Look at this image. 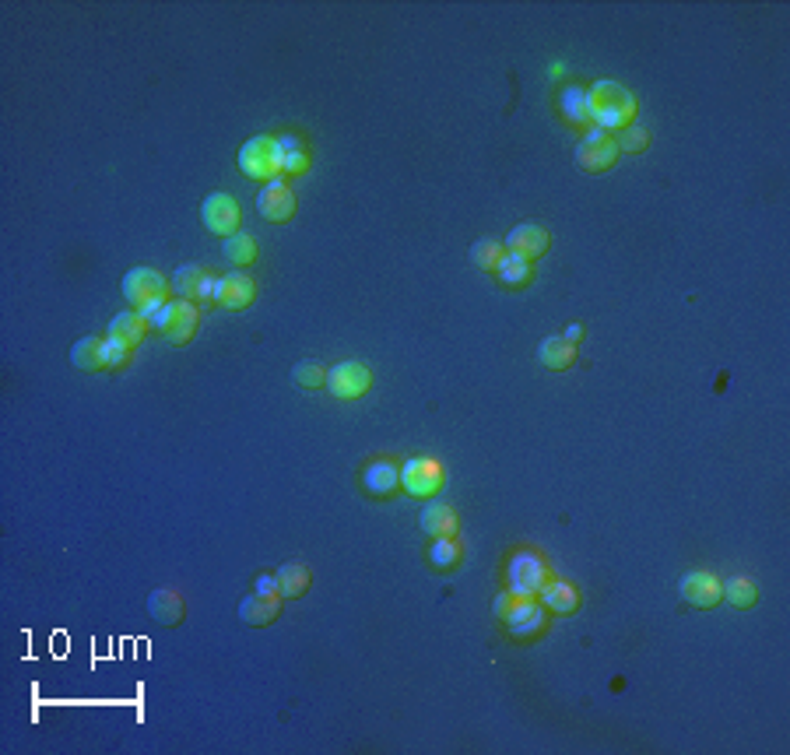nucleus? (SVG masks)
Listing matches in <instances>:
<instances>
[{
    "label": "nucleus",
    "mask_w": 790,
    "mask_h": 755,
    "mask_svg": "<svg viewBox=\"0 0 790 755\" xmlns=\"http://www.w3.org/2000/svg\"><path fill=\"white\" fill-rule=\"evenodd\" d=\"M169 285H173V281L162 271H155V267H130V271L123 274V299H127L134 310H141L148 302L169 299Z\"/></svg>",
    "instance_id": "6"
},
{
    "label": "nucleus",
    "mask_w": 790,
    "mask_h": 755,
    "mask_svg": "<svg viewBox=\"0 0 790 755\" xmlns=\"http://www.w3.org/2000/svg\"><path fill=\"white\" fill-rule=\"evenodd\" d=\"M148 615L158 622V626L173 629V626H180L183 615H187V601H183L180 590L158 587V590H151V594H148Z\"/></svg>",
    "instance_id": "19"
},
{
    "label": "nucleus",
    "mask_w": 790,
    "mask_h": 755,
    "mask_svg": "<svg viewBox=\"0 0 790 755\" xmlns=\"http://www.w3.org/2000/svg\"><path fill=\"white\" fill-rule=\"evenodd\" d=\"M253 590H257V594L281 597L278 594V576H274V573H257V576H253Z\"/></svg>",
    "instance_id": "36"
},
{
    "label": "nucleus",
    "mask_w": 790,
    "mask_h": 755,
    "mask_svg": "<svg viewBox=\"0 0 790 755\" xmlns=\"http://www.w3.org/2000/svg\"><path fill=\"white\" fill-rule=\"evenodd\" d=\"M443 489V464L436 457H408L401 461V492L411 499H432Z\"/></svg>",
    "instance_id": "5"
},
{
    "label": "nucleus",
    "mask_w": 790,
    "mask_h": 755,
    "mask_svg": "<svg viewBox=\"0 0 790 755\" xmlns=\"http://www.w3.org/2000/svg\"><path fill=\"white\" fill-rule=\"evenodd\" d=\"M239 169H243L246 180L267 183L278 176V155H274V137L257 134L239 148Z\"/></svg>",
    "instance_id": "8"
},
{
    "label": "nucleus",
    "mask_w": 790,
    "mask_h": 755,
    "mask_svg": "<svg viewBox=\"0 0 790 755\" xmlns=\"http://www.w3.org/2000/svg\"><path fill=\"white\" fill-rule=\"evenodd\" d=\"M327 390L338 401H359V397H366L373 390V369L355 359L338 362L334 369H327Z\"/></svg>",
    "instance_id": "9"
},
{
    "label": "nucleus",
    "mask_w": 790,
    "mask_h": 755,
    "mask_svg": "<svg viewBox=\"0 0 790 755\" xmlns=\"http://www.w3.org/2000/svg\"><path fill=\"white\" fill-rule=\"evenodd\" d=\"M253 299H257V281H253L250 274L232 271L218 278L215 306H222V310H229V313H239V310H246V306H253Z\"/></svg>",
    "instance_id": "14"
},
{
    "label": "nucleus",
    "mask_w": 790,
    "mask_h": 755,
    "mask_svg": "<svg viewBox=\"0 0 790 755\" xmlns=\"http://www.w3.org/2000/svg\"><path fill=\"white\" fill-rule=\"evenodd\" d=\"M538 601L545 604L548 615H562V619H569V615L580 612L583 594H580V587H576L573 580H566V576H552V580L541 587Z\"/></svg>",
    "instance_id": "15"
},
{
    "label": "nucleus",
    "mask_w": 790,
    "mask_h": 755,
    "mask_svg": "<svg viewBox=\"0 0 790 755\" xmlns=\"http://www.w3.org/2000/svg\"><path fill=\"white\" fill-rule=\"evenodd\" d=\"M587 102H590V123L608 134H618V130L632 127L636 120V95L629 92L618 81H594L587 88Z\"/></svg>",
    "instance_id": "2"
},
{
    "label": "nucleus",
    "mask_w": 790,
    "mask_h": 755,
    "mask_svg": "<svg viewBox=\"0 0 790 755\" xmlns=\"http://www.w3.org/2000/svg\"><path fill=\"white\" fill-rule=\"evenodd\" d=\"M173 292H176V299L211 306V302H215V292H218V278L208 271V267L187 264L173 274Z\"/></svg>",
    "instance_id": "11"
},
{
    "label": "nucleus",
    "mask_w": 790,
    "mask_h": 755,
    "mask_svg": "<svg viewBox=\"0 0 790 755\" xmlns=\"http://www.w3.org/2000/svg\"><path fill=\"white\" fill-rule=\"evenodd\" d=\"M274 155H278V176H302L309 173V162H313V155H309L306 141H302L299 134H278L274 137Z\"/></svg>",
    "instance_id": "17"
},
{
    "label": "nucleus",
    "mask_w": 790,
    "mask_h": 755,
    "mask_svg": "<svg viewBox=\"0 0 790 755\" xmlns=\"http://www.w3.org/2000/svg\"><path fill=\"white\" fill-rule=\"evenodd\" d=\"M222 253L225 260H229L232 267H250L253 260L260 257V246L253 236H246V232H236V236L222 239Z\"/></svg>",
    "instance_id": "30"
},
{
    "label": "nucleus",
    "mask_w": 790,
    "mask_h": 755,
    "mask_svg": "<svg viewBox=\"0 0 790 755\" xmlns=\"http://www.w3.org/2000/svg\"><path fill=\"white\" fill-rule=\"evenodd\" d=\"M176 310H180V299H158V302H148V306H141L137 313L144 317L148 331L166 334L169 327H173V320H176Z\"/></svg>",
    "instance_id": "29"
},
{
    "label": "nucleus",
    "mask_w": 790,
    "mask_h": 755,
    "mask_svg": "<svg viewBox=\"0 0 790 755\" xmlns=\"http://www.w3.org/2000/svg\"><path fill=\"white\" fill-rule=\"evenodd\" d=\"M295 208H299V201H295V190L285 183V176H274V180H267L264 187L257 190V211L264 222H271V225L292 222Z\"/></svg>",
    "instance_id": "10"
},
{
    "label": "nucleus",
    "mask_w": 790,
    "mask_h": 755,
    "mask_svg": "<svg viewBox=\"0 0 790 755\" xmlns=\"http://www.w3.org/2000/svg\"><path fill=\"white\" fill-rule=\"evenodd\" d=\"M281 604H285V597H271V594H257V590H250V594L239 601V622L250 626V629L271 626V622L281 615Z\"/></svg>",
    "instance_id": "18"
},
{
    "label": "nucleus",
    "mask_w": 790,
    "mask_h": 755,
    "mask_svg": "<svg viewBox=\"0 0 790 755\" xmlns=\"http://www.w3.org/2000/svg\"><path fill=\"white\" fill-rule=\"evenodd\" d=\"M615 141H618V151H622V155H640V151L650 148V130L647 127H625L615 134Z\"/></svg>",
    "instance_id": "35"
},
{
    "label": "nucleus",
    "mask_w": 790,
    "mask_h": 755,
    "mask_svg": "<svg viewBox=\"0 0 790 755\" xmlns=\"http://www.w3.org/2000/svg\"><path fill=\"white\" fill-rule=\"evenodd\" d=\"M274 576H278V594L285 597V601L302 597L309 590V583H313V573H309V566H302V562H285V566L274 569Z\"/></svg>",
    "instance_id": "23"
},
{
    "label": "nucleus",
    "mask_w": 790,
    "mask_h": 755,
    "mask_svg": "<svg viewBox=\"0 0 790 755\" xmlns=\"http://www.w3.org/2000/svg\"><path fill=\"white\" fill-rule=\"evenodd\" d=\"M506 250L520 253V257H527L534 264V260L545 257V253L552 250V232L538 222H520L517 229H510V236H506Z\"/></svg>",
    "instance_id": "16"
},
{
    "label": "nucleus",
    "mask_w": 790,
    "mask_h": 755,
    "mask_svg": "<svg viewBox=\"0 0 790 755\" xmlns=\"http://www.w3.org/2000/svg\"><path fill=\"white\" fill-rule=\"evenodd\" d=\"M678 594H682V601L689 604V608H703V612H710V608H717V604L724 601L720 580L710 569H692V573H685L682 580H678Z\"/></svg>",
    "instance_id": "12"
},
{
    "label": "nucleus",
    "mask_w": 790,
    "mask_h": 755,
    "mask_svg": "<svg viewBox=\"0 0 790 755\" xmlns=\"http://www.w3.org/2000/svg\"><path fill=\"white\" fill-rule=\"evenodd\" d=\"M503 573H506V587H510L513 594H524V597H538L541 587L555 576L552 562L545 559V552H541V548H531V545L513 548Z\"/></svg>",
    "instance_id": "3"
},
{
    "label": "nucleus",
    "mask_w": 790,
    "mask_h": 755,
    "mask_svg": "<svg viewBox=\"0 0 790 755\" xmlns=\"http://www.w3.org/2000/svg\"><path fill=\"white\" fill-rule=\"evenodd\" d=\"M71 366L78 373H95L102 369V338H78L71 345Z\"/></svg>",
    "instance_id": "31"
},
{
    "label": "nucleus",
    "mask_w": 790,
    "mask_h": 755,
    "mask_svg": "<svg viewBox=\"0 0 790 755\" xmlns=\"http://www.w3.org/2000/svg\"><path fill=\"white\" fill-rule=\"evenodd\" d=\"M618 155H622V151H618L615 134H608V130H601V127H590V130H583V141L576 144L573 162H576V169H580V173L601 176V173H608V169L615 166Z\"/></svg>",
    "instance_id": "4"
},
{
    "label": "nucleus",
    "mask_w": 790,
    "mask_h": 755,
    "mask_svg": "<svg viewBox=\"0 0 790 755\" xmlns=\"http://www.w3.org/2000/svg\"><path fill=\"white\" fill-rule=\"evenodd\" d=\"M555 109H559V116L566 123H573V127H583L590 130L594 123H590V102H587V88L583 85H566L559 95H555Z\"/></svg>",
    "instance_id": "21"
},
{
    "label": "nucleus",
    "mask_w": 790,
    "mask_h": 755,
    "mask_svg": "<svg viewBox=\"0 0 790 755\" xmlns=\"http://www.w3.org/2000/svg\"><path fill=\"white\" fill-rule=\"evenodd\" d=\"M562 338H566V341H569V345H576V341H580V338H583V324H569V327H566V331H562Z\"/></svg>",
    "instance_id": "37"
},
{
    "label": "nucleus",
    "mask_w": 790,
    "mask_h": 755,
    "mask_svg": "<svg viewBox=\"0 0 790 755\" xmlns=\"http://www.w3.org/2000/svg\"><path fill=\"white\" fill-rule=\"evenodd\" d=\"M506 246L499 243V239H474L471 250H467V257H471V264L478 267V271H489L496 274L499 260H503Z\"/></svg>",
    "instance_id": "32"
},
{
    "label": "nucleus",
    "mask_w": 790,
    "mask_h": 755,
    "mask_svg": "<svg viewBox=\"0 0 790 755\" xmlns=\"http://www.w3.org/2000/svg\"><path fill=\"white\" fill-rule=\"evenodd\" d=\"M720 594H724V601L731 604V608H738V612H748V608H755V601H759V590H755V583L748 580V576H731V580L720 583Z\"/></svg>",
    "instance_id": "28"
},
{
    "label": "nucleus",
    "mask_w": 790,
    "mask_h": 755,
    "mask_svg": "<svg viewBox=\"0 0 790 755\" xmlns=\"http://www.w3.org/2000/svg\"><path fill=\"white\" fill-rule=\"evenodd\" d=\"M292 380H295V387H302V390H320V387H327V369L320 366V362L306 359L292 369Z\"/></svg>",
    "instance_id": "34"
},
{
    "label": "nucleus",
    "mask_w": 790,
    "mask_h": 755,
    "mask_svg": "<svg viewBox=\"0 0 790 755\" xmlns=\"http://www.w3.org/2000/svg\"><path fill=\"white\" fill-rule=\"evenodd\" d=\"M201 222L211 236L218 239H229L239 232V222H243V211H239V201L225 190H215V194L204 197L201 204Z\"/></svg>",
    "instance_id": "7"
},
{
    "label": "nucleus",
    "mask_w": 790,
    "mask_h": 755,
    "mask_svg": "<svg viewBox=\"0 0 790 755\" xmlns=\"http://www.w3.org/2000/svg\"><path fill=\"white\" fill-rule=\"evenodd\" d=\"M106 334L109 338H120V341H127L130 348H137L144 341V334H148V324H144V317L141 313H116L113 320H109V327H106Z\"/></svg>",
    "instance_id": "26"
},
{
    "label": "nucleus",
    "mask_w": 790,
    "mask_h": 755,
    "mask_svg": "<svg viewBox=\"0 0 790 755\" xmlns=\"http://www.w3.org/2000/svg\"><path fill=\"white\" fill-rule=\"evenodd\" d=\"M464 562V545L457 538H432L429 545V566L439 573H453Z\"/></svg>",
    "instance_id": "27"
},
{
    "label": "nucleus",
    "mask_w": 790,
    "mask_h": 755,
    "mask_svg": "<svg viewBox=\"0 0 790 755\" xmlns=\"http://www.w3.org/2000/svg\"><path fill=\"white\" fill-rule=\"evenodd\" d=\"M197 327H201V310H197V302L180 299V310H176L173 327H169L162 338H166L169 345H187V341L197 334Z\"/></svg>",
    "instance_id": "24"
},
{
    "label": "nucleus",
    "mask_w": 790,
    "mask_h": 755,
    "mask_svg": "<svg viewBox=\"0 0 790 755\" xmlns=\"http://www.w3.org/2000/svg\"><path fill=\"white\" fill-rule=\"evenodd\" d=\"M130 359H134V348L127 345V341L120 338H102V369H109V373H116V369H127Z\"/></svg>",
    "instance_id": "33"
},
{
    "label": "nucleus",
    "mask_w": 790,
    "mask_h": 755,
    "mask_svg": "<svg viewBox=\"0 0 790 755\" xmlns=\"http://www.w3.org/2000/svg\"><path fill=\"white\" fill-rule=\"evenodd\" d=\"M538 362L552 373H566V369L576 366V345H569L562 334H552L538 345Z\"/></svg>",
    "instance_id": "22"
},
{
    "label": "nucleus",
    "mask_w": 790,
    "mask_h": 755,
    "mask_svg": "<svg viewBox=\"0 0 790 755\" xmlns=\"http://www.w3.org/2000/svg\"><path fill=\"white\" fill-rule=\"evenodd\" d=\"M496 278H499V285H506V288H524V285H531L534 267L527 257L506 250L503 260H499V267H496Z\"/></svg>",
    "instance_id": "25"
},
{
    "label": "nucleus",
    "mask_w": 790,
    "mask_h": 755,
    "mask_svg": "<svg viewBox=\"0 0 790 755\" xmlns=\"http://www.w3.org/2000/svg\"><path fill=\"white\" fill-rule=\"evenodd\" d=\"M362 489L373 499H390L401 489V464L394 457H373L362 468Z\"/></svg>",
    "instance_id": "13"
},
{
    "label": "nucleus",
    "mask_w": 790,
    "mask_h": 755,
    "mask_svg": "<svg viewBox=\"0 0 790 755\" xmlns=\"http://www.w3.org/2000/svg\"><path fill=\"white\" fill-rule=\"evenodd\" d=\"M492 615L503 622L506 636H510V640H517V643H531V640H538V636H545L548 633V619H552L538 597L513 594L510 587L496 594V601H492Z\"/></svg>",
    "instance_id": "1"
},
{
    "label": "nucleus",
    "mask_w": 790,
    "mask_h": 755,
    "mask_svg": "<svg viewBox=\"0 0 790 755\" xmlns=\"http://www.w3.org/2000/svg\"><path fill=\"white\" fill-rule=\"evenodd\" d=\"M418 527H422L429 538H457L460 517L450 503H443V499H429L425 510H422V517H418Z\"/></svg>",
    "instance_id": "20"
}]
</instances>
